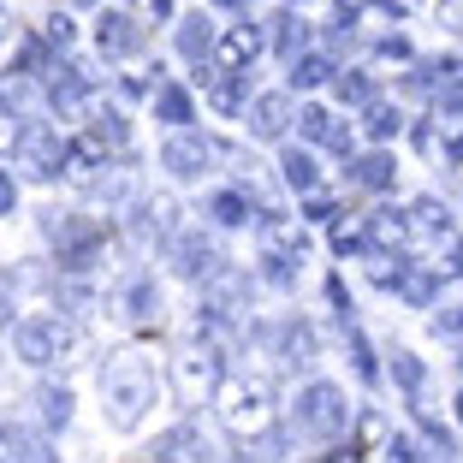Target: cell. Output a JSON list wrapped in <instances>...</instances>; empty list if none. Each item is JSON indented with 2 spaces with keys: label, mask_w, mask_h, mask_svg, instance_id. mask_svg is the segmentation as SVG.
<instances>
[{
  "label": "cell",
  "mask_w": 463,
  "mask_h": 463,
  "mask_svg": "<svg viewBox=\"0 0 463 463\" xmlns=\"http://www.w3.org/2000/svg\"><path fill=\"white\" fill-rule=\"evenodd\" d=\"M226 404H232V410H226V422L238 428V434H256V428L268 422V398H261V392H232Z\"/></svg>",
  "instance_id": "6da1fadb"
},
{
  "label": "cell",
  "mask_w": 463,
  "mask_h": 463,
  "mask_svg": "<svg viewBox=\"0 0 463 463\" xmlns=\"http://www.w3.org/2000/svg\"><path fill=\"white\" fill-rule=\"evenodd\" d=\"M0 463H54L24 428H0Z\"/></svg>",
  "instance_id": "7a4b0ae2"
},
{
  "label": "cell",
  "mask_w": 463,
  "mask_h": 463,
  "mask_svg": "<svg viewBox=\"0 0 463 463\" xmlns=\"http://www.w3.org/2000/svg\"><path fill=\"white\" fill-rule=\"evenodd\" d=\"M0 327H6V291H0Z\"/></svg>",
  "instance_id": "3957f363"
}]
</instances>
